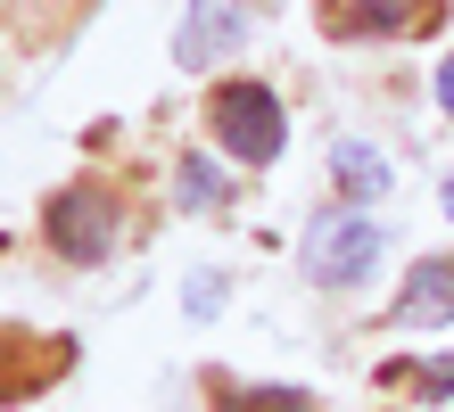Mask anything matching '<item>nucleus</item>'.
<instances>
[{
  "label": "nucleus",
  "mask_w": 454,
  "mask_h": 412,
  "mask_svg": "<svg viewBox=\"0 0 454 412\" xmlns=\"http://www.w3.org/2000/svg\"><path fill=\"white\" fill-rule=\"evenodd\" d=\"M207 141H223V157H239V165H273L289 141V116L256 74H231L207 91Z\"/></svg>",
  "instance_id": "obj_1"
},
{
  "label": "nucleus",
  "mask_w": 454,
  "mask_h": 412,
  "mask_svg": "<svg viewBox=\"0 0 454 412\" xmlns=\"http://www.w3.org/2000/svg\"><path fill=\"white\" fill-rule=\"evenodd\" d=\"M372 264H380V223H372V214L331 206V214H314V223H306V272H314V281L356 289Z\"/></svg>",
  "instance_id": "obj_2"
},
{
  "label": "nucleus",
  "mask_w": 454,
  "mask_h": 412,
  "mask_svg": "<svg viewBox=\"0 0 454 412\" xmlns=\"http://www.w3.org/2000/svg\"><path fill=\"white\" fill-rule=\"evenodd\" d=\"M42 239L59 247V256H74V264H99L116 247V198L99 182H74V190H59L50 198V214H42Z\"/></svg>",
  "instance_id": "obj_3"
},
{
  "label": "nucleus",
  "mask_w": 454,
  "mask_h": 412,
  "mask_svg": "<svg viewBox=\"0 0 454 412\" xmlns=\"http://www.w3.org/2000/svg\"><path fill=\"white\" fill-rule=\"evenodd\" d=\"M74 363L67 338H34V330H0V404H34L50 379Z\"/></svg>",
  "instance_id": "obj_4"
},
{
  "label": "nucleus",
  "mask_w": 454,
  "mask_h": 412,
  "mask_svg": "<svg viewBox=\"0 0 454 412\" xmlns=\"http://www.w3.org/2000/svg\"><path fill=\"white\" fill-rule=\"evenodd\" d=\"M239 42H248V9H239V0H191V9H182V34H174V58L191 74H207L215 58H231Z\"/></svg>",
  "instance_id": "obj_5"
},
{
  "label": "nucleus",
  "mask_w": 454,
  "mask_h": 412,
  "mask_svg": "<svg viewBox=\"0 0 454 412\" xmlns=\"http://www.w3.org/2000/svg\"><path fill=\"white\" fill-rule=\"evenodd\" d=\"M396 330H446L454 322V256H421L405 272V289H396V306H388Z\"/></svg>",
  "instance_id": "obj_6"
},
{
  "label": "nucleus",
  "mask_w": 454,
  "mask_h": 412,
  "mask_svg": "<svg viewBox=\"0 0 454 412\" xmlns=\"http://www.w3.org/2000/svg\"><path fill=\"white\" fill-rule=\"evenodd\" d=\"M331 174H339V190H347V206L388 198V157H372L364 141H339V149H331Z\"/></svg>",
  "instance_id": "obj_7"
},
{
  "label": "nucleus",
  "mask_w": 454,
  "mask_h": 412,
  "mask_svg": "<svg viewBox=\"0 0 454 412\" xmlns=\"http://www.w3.org/2000/svg\"><path fill=\"white\" fill-rule=\"evenodd\" d=\"M438 9H446V0H364L347 25H356V34H430Z\"/></svg>",
  "instance_id": "obj_8"
},
{
  "label": "nucleus",
  "mask_w": 454,
  "mask_h": 412,
  "mask_svg": "<svg viewBox=\"0 0 454 412\" xmlns=\"http://www.w3.org/2000/svg\"><path fill=\"white\" fill-rule=\"evenodd\" d=\"M174 198H182V206H199V214H207V206H223V174H215V157H182V165H174Z\"/></svg>",
  "instance_id": "obj_9"
},
{
  "label": "nucleus",
  "mask_w": 454,
  "mask_h": 412,
  "mask_svg": "<svg viewBox=\"0 0 454 412\" xmlns=\"http://www.w3.org/2000/svg\"><path fill=\"white\" fill-rule=\"evenodd\" d=\"M223 412H314L306 388H215Z\"/></svg>",
  "instance_id": "obj_10"
},
{
  "label": "nucleus",
  "mask_w": 454,
  "mask_h": 412,
  "mask_svg": "<svg viewBox=\"0 0 454 412\" xmlns=\"http://www.w3.org/2000/svg\"><path fill=\"white\" fill-rule=\"evenodd\" d=\"M413 388H421V396H454V354H438V363H421V371H413Z\"/></svg>",
  "instance_id": "obj_11"
},
{
  "label": "nucleus",
  "mask_w": 454,
  "mask_h": 412,
  "mask_svg": "<svg viewBox=\"0 0 454 412\" xmlns=\"http://www.w3.org/2000/svg\"><path fill=\"white\" fill-rule=\"evenodd\" d=\"M438 107H446V116H454V58L438 66Z\"/></svg>",
  "instance_id": "obj_12"
},
{
  "label": "nucleus",
  "mask_w": 454,
  "mask_h": 412,
  "mask_svg": "<svg viewBox=\"0 0 454 412\" xmlns=\"http://www.w3.org/2000/svg\"><path fill=\"white\" fill-rule=\"evenodd\" d=\"M446 214H454V174H446Z\"/></svg>",
  "instance_id": "obj_13"
}]
</instances>
